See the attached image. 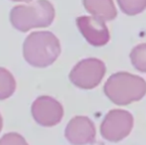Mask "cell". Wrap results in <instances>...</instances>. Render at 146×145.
Wrapping results in <instances>:
<instances>
[{
  "mask_svg": "<svg viewBox=\"0 0 146 145\" xmlns=\"http://www.w3.org/2000/svg\"><path fill=\"white\" fill-rule=\"evenodd\" d=\"M25 61L35 68L53 65L61 54V43L50 31H34L25 38L22 46Z\"/></svg>",
  "mask_w": 146,
  "mask_h": 145,
  "instance_id": "cell-1",
  "label": "cell"
},
{
  "mask_svg": "<svg viewBox=\"0 0 146 145\" xmlns=\"http://www.w3.org/2000/svg\"><path fill=\"white\" fill-rule=\"evenodd\" d=\"M0 145H29L26 139L17 132H9L0 138Z\"/></svg>",
  "mask_w": 146,
  "mask_h": 145,
  "instance_id": "cell-14",
  "label": "cell"
},
{
  "mask_svg": "<svg viewBox=\"0 0 146 145\" xmlns=\"http://www.w3.org/2000/svg\"><path fill=\"white\" fill-rule=\"evenodd\" d=\"M2 127H3V118H2L1 114H0V131L2 130Z\"/></svg>",
  "mask_w": 146,
  "mask_h": 145,
  "instance_id": "cell-16",
  "label": "cell"
},
{
  "mask_svg": "<svg viewBox=\"0 0 146 145\" xmlns=\"http://www.w3.org/2000/svg\"><path fill=\"white\" fill-rule=\"evenodd\" d=\"M104 91L114 105H127L144 97L146 81L139 75L127 72H117L106 79Z\"/></svg>",
  "mask_w": 146,
  "mask_h": 145,
  "instance_id": "cell-2",
  "label": "cell"
},
{
  "mask_svg": "<svg viewBox=\"0 0 146 145\" xmlns=\"http://www.w3.org/2000/svg\"><path fill=\"white\" fill-rule=\"evenodd\" d=\"M96 130L94 123L88 116L77 115L67 124L65 137L72 145H88L96 140Z\"/></svg>",
  "mask_w": 146,
  "mask_h": 145,
  "instance_id": "cell-6",
  "label": "cell"
},
{
  "mask_svg": "<svg viewBox=\"0 0 146 145\" xmlns=\"http://www.w3.org/2000/svg\"><path fill=\"white\" fill-rule=\"evenodd\" d=\"M134 124L133 115L124 109H111L100 124L102 138L110 142H119L130 134Z\"/></svg>",
  "mask_w": 146,
  "mask_h": 145,
  "instance_id": "cell-4",
  "label": "cell"
},
{
  "mask_svg": "<svg viewBox=\"0 0 146 145\" xmlns=\"http://www.w3.org/2000/svg\"><path fill=\"white\" fill-rule=\"evenodd\" d=\"M76 23L81 34L92 46L102 47L110 41V31L104 20L94 16H80Z\"/></svg>",
  "mask_w": 146,
  "mask_h": 145,
  "instance_id": "cell-7",
  "label": "cell"
},
{
  "mask_svg": "<svg viewBox=\"0 0 146 145\" xmlns=\"http://www.w3.org/2000/svg\"><path fill=\"white\" fill-rule=\"evenodd\" d=\"M130 61L135 70L146 73V43H142L131 50Z\"/></svg>",
  "mask_w": 146,
  "mask_h": 145,
  "instance_id": "cell-12",
  "label": "cell"
},
{
  "mask_svg": "<svg viewBox=\"0 0 146 145\" xmlns=\"http://www.w3.org/2000/svg\"><path fill=\"white\" fill-rule=\"evenodd\" d=\"M33 2L38 10L40 28L49 27L53 23L56 15L54 5L49 0H34Z\"/></svg>",
  "mask_w": 146,
  "mask_h": 145,
  "instance_id": "cell-10",
  "label": "cell"
},
{
  "mask_svg": "<svg viewBox=\"0 0 146 145\" xmlns=\"http://www.w3.org/2000/svg\"><path fill=\"white\" fill-rule=\"evenodd\" d=\"M121 12L125 15L135 16L146 9V0H117Z\"/></svg>",
  "mask_w": 146,
  "mask_h": 145,
  "instance_id": "cell-13",
  "label": "cell"
},
{
  "mask_svg": "<svg viewBox=\"0 0 146 145\" xmlns=\"http://www.w3.org/2000/svg\"><path fill=\"white\" fill-rule=\"evenodd\" d=\"M83 5L90 15L104 21H111L117 16L113 0H83Z\"/></svg>",
  "mask_w": 146,
  "mask_h": 145,
  "instance_id": "cell-9",
  "label": "cell"
},
{
  "mask_svg": "<svg viewBox=\"0 0 146 145\" xmlns=\"http://www.w3.org/2000/svg\"><path fill=\"white\" fill-rule=\"evenodd\" d=\"M12 2H19V3H25V4H28V3H31L33 2L34 0H10Z\"/></svg>",
  "mask_w": 146,
  "mask_h": 145,
  "instance_id": "cell-15",
  "label": "cell"
},
{
  "mask_svg": "<svg viewBox=\"0 0 146 145\" xmlns=\"http://www.w3.org/2000/svg\"><path fill=\"white\" fill-rule=\"evenodd\" d=\"M16 89V81L11 72L0 67V101L9 99Z\"/></svg>",
  "mask_w": 146,
  "mask_h": 145,
  "instance_id": "cell-11",
  "label": "cell"
},
{
  "mask_svg": "<svg viewBox=\"0 0 146 145\" xmlns=\"http://www.w3.org/2000/svg\"><path fill=\"white\" fill-rule=\"evenodd\" d=\"M106 72V64L96 58H87L80 61L70 72V81L82 89H92L104 79Z\"/></svg>",
  "mask_w": 146,
  "mask_h": 145,
  "instance_id": "cell-3",
  "label": "cell"
},
{
  "mask_svg": "<svg viewBox=\"0 0 146 145\" xmlns=\"http://www.w3.org/2000/svg\"><path fill=\"white\" fill-rule=\"evenodd\" d=\"M9 20L12 27L22 33L40 28L38 10L34 2L14 6L10 11Z\"/></svg>",
  "mask_w": 146,
  "mask_h": 145,
  "instance_id": "cell-8",
  "label": "cell"
},
{
  "mask_svg": "<svg viewBox=\"0 0 146 145\" xmlns=\"http://www.w3.org/2000/svg\"><path fill=\"white\" fill-rule=\"evenodd\" d=\"M31 113L39 125L52 127L61 122L64 116V107L54 97L41 95L32 103Z\"/></svg>",
  "mask_w": 146,
  "mask_h": 145,
  "instance_id": "cell-5",
  "label": "cell"
}]
</instances>
